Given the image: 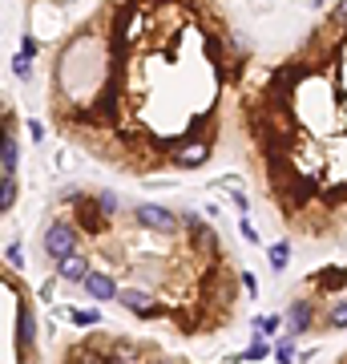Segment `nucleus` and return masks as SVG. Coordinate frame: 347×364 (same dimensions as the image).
<instances>
[{"label": "nucleus", "instance_id": "f257e3e1", "mask_svg": "<svg viewBox=\"0 0 347 364\" xmlns=\"http://www.w3.org/2000/svg\"><path fill=\"white\" fill-rule=\"evenodd\" d=\"M40 247H45V255H49L53 263H61V259H69V255H77V251H81V235H77V227H73V223L53 219L49 227H45Z\"/></svg>", "mask_w": 347, "mask_h": 364}, {"label": "nucleus", "instance_id": "f03ea898", "mask_svg": "<svg viewBox=\"0 0 347 364\" xmlns=\"http://www.w3.org/2000/svg\"><path fill=\"white\" fill-rule=\"evenodd\" d=\"M133 223H138L142 231H150V235H178L182 227H186L174 210L158 207V203H138V207H133Z\"/></svg>", "mask_w": 347, "mask_h": 364}, {"label": "nucleus", "instance_id": "7ed1b4c3", "mask_svg": "<svg viewBox=\"0 0 347 364\" xmlns=\"http://www.w3.org/2000/svg\"><path fill=\"white\" fill-rule=\"evenodd\" d=\"M182 223H186V235H190L194 251H202V255H214L219 251V235H214L210 223H202L198 215H182Z\"/></svg>", "mask_w": 347, "mask_h": 364}, {"label": "nucleus", "instance_id": "20e7f679", "mask_svg": "<svg viewBox=\"0 0 347 364\" xmlns=\"http://www.w3.org/2000/svg\"><path fill=\"white\" fill-rule=\"evenodd\" d=\"M33 344H37V316H33V308H28V299L21 296V304H16V352H33Z\"/></svg>", "mask_w": 347, "mask_h": 364}, {"label": "nucleus", "instance_id": "39448f33", "mask_svg": "<svg viewBox=\"0 0 347 364\" xmlns=\"http://www.w3.org/2000/svg\"><path fill=\"white\" fill-rule=\"evenodd\" d=\"M121 304H126L133 316H142V320H154V316H162L158 299L150 296L145 287H121Z\"/></svg>", "mask_w": 347, "mask_h": 364}, {"label": "nucleus", "instance_id": "423d86ee", "mask_svg": "<svg viewBox=\"0 0 347 364\" xmlns=\"http://www.w3.org/2000/svg\"><path fill=\"white\" fill-rule=\"evenodd\" d=\"M85 296L97 299V304H109V299H121V287H117V279L109 272H93L89 279H85Z\"/></svg>", "mask_w": 347, "mask_h": 364}, {"label": "nucleus", "instance_id": "0eeeda50", "mask_svg": "<svg viewBox=\"0 0 347 364\" xmlns=\"http://www.w3.org/2000/svg\"><path fill=\"white\" fill-rule=\"evenodd\" d=\"M210 158V142H186V146H174V166L178 170H198Z\"/></svg>", "mask_w": 347, "mask_h": 364}, {"label": "nucleus", "instance_id": "6e6552de", "mask_svg": "<svg viewBox=\"0 0 347 364\" xmlns=\"http://www.w3.org/2000/svg\"><path fill=\"white\" fill-rule=\"evenodd\" d=\"M16 166H21V146H16V130H13V122H9L4 134H0V178L16 174Z\"/></svg>", "mask_w": 347, "mask_h": 364}, {"label": "nucleus", "instance_id": "1a4fd4ad", "mask_svg": "<svg viewBox=\"0 0 347 364\" xmlns=\"http://www.w3.org/2000/svg\"><path fill=\"white\" fill-rule=\"evenodd\" d=\"M57 275H61V279H69V284H85V279L93 275L89 255H85V251H77V255L61 259V263H57Z\"/></svg>", "mask_w": 347, "mask_h": 364}, {"label": "nucleus", "instance_id": "9d476101", "mask_svg": "<svg viewBox=\"0 0 347 364\" xmlns=\"http://www.w3.org/2000/svg\"><path fill=\"white\" fill-rule=\"evenodd\" d=\"M77 223L85 227V231H93V235H101L105 227H109V219H105L101 207H97V198H81L77 203Z\"/></svg>", "mask_w": 347, "mask_h": 364}, {"label": "nucleus", "instance_id": "9b49d317", "mask_svg": "<svg viewBox=\"0 0 347 364\" xmlns=\"http://www.w3.org/2000/svg\"><path fill=\"white\" fill-rule=\"evenodd\" d=\"M287 320H291V336H303L311 324H315V304L311 299H295L287 308Z\"/></svg>", "mask_w": 347, "mask_h": 364}, {"label": "nucleus", "instance_id": "f8f14e48", "mask_svg": "<svg viewBox=\"0 0 347 364\" xmlns=\"http://www.w3.org/2000/svg\"><path fill=\"white\" fill-rule=\"evenodd\" d=\"M323 328H331V332H339V328H347V296H339V299L331 304V308L323 312Z\"/></svg>", "mask_w": 347, "mask_h": 364}, {"label": "nucleus", "instance_id": "ddd939ff", "mask_svg": "<svg viewBox=\"0 0 347 364\" xmlns=\"http://www.w3.org/2000/svg\"><path fill=\"white\" fill-rule=\"evenodd\" d=\"M16 195H21V182H16V174H4V178H0V210H4V215L13 210Z\"/></svg>", "mask_w": 347, "mask_h": 364}, {"label": "nucleus", "instance_id": "4468645a", "mask_svg": "<svg viewBox=\"0 0 347 364\" xmlns=\"http://www.w3.org/2000/svg\"><path fill=\"white\" fill-rule=\"evenodd\" d=\"M267 263L275 267V272H283L287 263H291V243H287V239H279V243H270V247H267Z\"/></svg>", "mask_w": 347, "mask_h": 364}, {"label": "nucleus", "instance_id": "2eb2a0df", "mask_svg": "<svg viewBox=\"0 0 347 364\" xmlns=\"http://www.w3.org/2000/svg\"><path fill=\"white\" fill-rule=\"evenodd\" d=\"M250 328H255V336H279L283 316H255V320H250Z\"/></svg>", "mask_w": 347, "mask_h": 364}, {"label": "nucleus", "instance_id": "dca6fc26", "mask_svg": "<svg viewBox=\"0 0 347 364\" xmlns=\"http://www.w3.org/2000/svg\"><path fill=\"white\" fill-rule=\"evenodd\" d=\"M93 198H97V207H101L105 219L114 223V219H117V210H121V198H117V191H97Z\"/></svg>", "mask_w": 347, "mask_h": 364}, {"label": "nucleus", "instance_id": "f3484780", "mask_svg": "<svg viewBox=\"0 0 347 364\" xmlns=\"http://www.w3.org/2000/svg\"><path fill=\"white\" fill-rule=\"evenodd\" d=\"M275 360H279V364H299V356H295V344H291V336H279V340H275Z\"/></svg>", "mask_w": 347, "mask_h": 364}, {"label": "nucleus", "instance_id": "a211bd4d", "mask_svg": "<svg viewBox=\"0 0 347 364\" xmlns=\"http://www.w3.org/2000/svg\"><path fill=\"white\" fill-rule=\"evenodd\" d=\"M267 352H275V348H270V340H267V336H255V340H250V348L243 352V360H250V364H255V360H263Z\"/></svg>", "mask_w": 347, "mask_h": 364}, {"label": "nucleus", "instance_id": "6ab92c4d", "mask_svg": "<svg viewBox=\"0 0 347 364\" xmlns=\"http://www.w3.org/2000/svg\"><path fill=\"white\" fill-rule=\"evenodd\" d=\"M69 320H73L77 328H93L97 320H101V316L93 312V308H73V312H69Z\"/></svg>", "mask_w": 347, "mask_h": 364}, {"label": "nucleus", "instance_id": "aec40b11", "mask_svg": "<svg viewBox=\"0 0 347 364\" xmlns=\"http://www.w3.org/2000/svg\"><path fill=\"white\" fill-rule=\"evenodd\" d=\"M13 73H16L21 81L33 77V57H28V53H16V57H13Z\"/></svg>", "mask_w": 347, "mask_h": 364}, {"label": "nucleus", "instance_id": "412c9836", "mask_svg": "<svg viewBox=\"0 0 347 364\" xmlns=\"http://www.w3.org/2000/svg\"><path fill=\"white\" fill-rule=\"evenodd\" d=\"M4 259H9V267L21 272V267H25V247H21V243H9V247H4Z\"/></svg>", "mask_w": 347, "mask_h": 364}, {"label": "nucleus", "instance_id": "4be33fe9", "mask_svg": "<svg viewBox=\"0 0 347 364\" xmlns=\"http://www.w3.org/2000/svg\"><path fill=\"white\" fill-rule=\"evenodd\" d=\"M331 28H347V0H339L331 9Z\"/></svg>", "mask_w": 347, "mask_h": 364}, {"label": "nucleus", "instance_id": "5701e85b", "mask_svg": "<svg viewBox=\"0 0 347 364\" xmlns=\"http://www.w3.org/2000/svg\"><path fill=\"white\" fill-rule=\"evenodd\" d=\"M231 203H234V207H238V210H243V215H246V210H250V198H246L243 191H231Z\"/></svg>", "mask_w": 347, "mask_h": 364}, {"label": "nucleus", "instance_id": "b1692460", "mask_svg": "<svg viewBox=\"0 0 347 364\" xmlns=\"http://www.w3.org/2000/svg\"><path fill=\"white\" fill-rule=\"evenodd\" d=\"M243 287H246V296H258V279H255V272H243Z\"/></svg>", "mask_w": 347, "mask_h": 364}, {"label": "nucleus", "instance_id": "393cba45", "mask_svg": "<svg viewBox=\"0 0 347 364\" xmlns=\"http://www.w3.org/2000/svg\"><path fill=\"white\" fill-rule=\"evenodd\" d=\"M238 231H243V239H246V243H258V231H255V227H250V223H238Z\"/></svg>", "mask_w": 347, "mask_h": 364}, {"label": "nucleus", "instance_id": "a878e982", "mask_svg": "<svg viewBox=\"0 0 347 364\" xmlns=\"http://www.w3.org/2000/svg\"><path fill=\"white\" fill-rule=\"evenodd\" d=\"M28 134H33V138L40 142V138H45V126H40V122H28Z\"/></svg>", "mask_w": 347, "mask_h": 364}, {"label": "nucleus", "instance_id": "bb28decb", "mask_svg": "<svg viewBox=\"0 0 347 364\" xmlns=\"http://www.w3.org/2000/svg\"><path fill=\"white\" fill-rule=\"evenodd\" d=\"M21 53H28V57H33V53H37V41L25 37V41H21Z\"/></svg>", "mask_w": 347, "mask_h": 364}, {"label": "nucleus", "instance_id": "cd10ccee", "mask_svg": "<svg viewBox=\"0 0 347 364\" xmlns=\"http://www.w3.org/2000/svg\"><path fill=\"white\" fill-rule=\"evenodd\" d=\"M57 4H73V0H57Z\"/></svg>", "mask_w": 347, "mask_h": 364}]
</instances>
